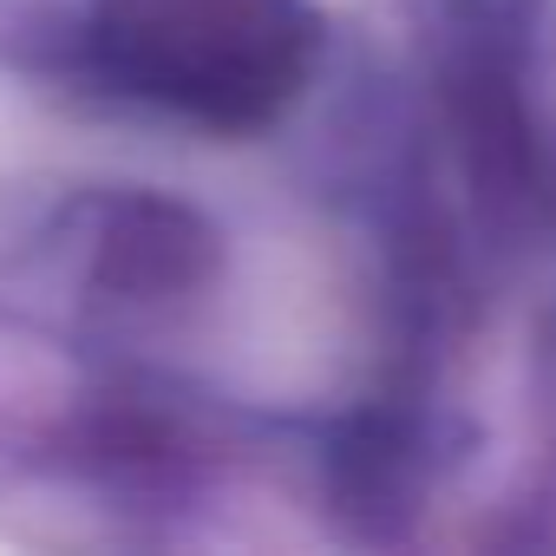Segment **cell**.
I'll return each mask as SVG.
<instances>
[{"mask_svg":"<svg viewBox=\"0 0 556 556\" xmlns=\"http://www.w3.org/2000/svg\"><path fill=\"white\" fill-rule=\"evenodd\" d=\"M86 40L118 92L210 131H255L302 92L321 27L308 0H92Z\"/></svg>","mask_w":556,"mask_h":556,"instance_id":"6da1fadb","label":"cell"}]
</instances>
